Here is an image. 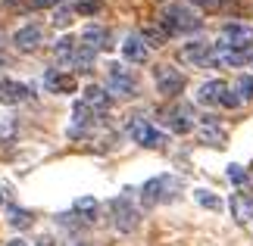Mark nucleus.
<instances>
[{
    "label": "nucleus",
    "instance_id": "obj_13",
    "mask_svg": "<svg viewBox=\"0 0 253 246\" xmlns=\"http://www.w3.org/2000/svg\"><path fill=\"white\" fill-rule=\"evenodd\" d=\"M84 103L91 106V109H100V112H106L113 106V94L110 91H103V87H97V84H91L84 91Z\"/></svg>",
    "mask_w": 253,
    "mask_h": 246
},
{
    "label": "nucleus",
    "instance_id": "obj_20",
    "mask_svg": "<svg viewBox=\"0 0 253 246\" xmlns=\"http://www.w3.org/2000/svg\"><path fill=\"white\" fill-rule=\"evenodd\" d=\"M194 200H197L203 209H210V212H222V196L219 193H212V190H194Z\"/></svg>",
    "mask_w": 253,
    "mask_h": 246
},
{
    "label": "nucleus",
    "instance_id": "obj_3",
    "mask_svg": "<svg viewBox=\"0 0 253 246\" xmlns=\"http://www.w3.org/2000/svg\"><path fill=\"white\" fill-rule=\"evenodd\" d=\"M219 47H231V50H250L253 47V28L250 25H238L231 22L222 28L219 35Z\"/></svg>",
    "mask_w": 253,
    "mask_h": 246
},
{
    "label": "nucleus",
    "instance_id": "obj_19",
    "mask_svg": "<svg viewBox=\"0 0 253 246\" xmlns=\"http://www.w3.org/2000/svg\"><path fill=\"white\" fill-rule=\"evenodd\" d=\"M216 50H219V60L228 66H247L250 63V50H231V47H219V44H216Z\"/></svg>",
    "mask_w": 253,
    "mask_h": 246
},
{
    "label": "nucleus",
    "instance_id": "obj_17",
    "mask_svg": "<svg viewBox=\"0 0 253 246\" xmlns=\"http://www.w3.org/2000/svg\"><path fill=\"white\" fill-rule=\"evenodd\" d=\"M32 212L28 209H19V206H9L6 209V224L9 228H16V231H25V228H32Z\"/></svg>",
    "mask_w": 253,
    "mask_h": 246
},
{
    "label": "nucleus",
    "instance_id": "obj_9",
    "mask_svg": "<svg viewBox=\"0 0 253 246\" xmlns=\"http://www.w3.org/2000/svg\"><path fill=\"white\" fill-rule=\"evenodd\" d=\"M225 97H228V84L225 81H207V84H200V91H197V103L219 106V103H225Z\"/></svg>",
    "mask_w": 253,
    "mask_h": 246
},
{
    "label": "nucleus",
    "instance_id": "obj_22",
    "mask_svg": "<svg viewBox=\"0 0 253 246\" xmlns=\"http://www.w3.org/2000/svg\"><path fill=\"white\" fill-rule=\"evenodd\" d=\"M200 141L207 143V146H225V131L222 128H216V125H207V128H200Z\"/></svg>",
    "mask_w": 253,
    "mask_h": 246
},
{
    "label": "nucleus",
    "instance_id": "obj_31",
    "mask_svg": "<svg viewBox=\"0 0 253 246\" xmlns=\"http://www.w3.org/2000/svg\"><path fill=\"white\" fill-rule=\"evenodd\" d=\"M97 3H91V0H84V3H79V13H94Z\"/></svg>",
    "mask_w": 253,
    "mask_h": 246
},
{
    "label": "nucleus",
    "instance_id": "obj_24",
    "mask_svg": "<svg viewBox=\"0 0 253 246\" xmlns=\"http://www.w3.org/2000/svg\"><path fill=\"white\" fill-rule=\"evenodd\" d=\"M91 119H97L91 106H87V103H75V131H79L82 125H87V122H91Z\"/></svg>",
    "mask_w": 253,
    "mask_h": 246
},
{
    "label": "nucleus",
    "instance_id": "obj_4",
    "mask_svg": "<svg viewBox=\"0 0 253 246\" xmlns=\"http://www.w3.org/2000/svg\"><path fill=\"white\" fill-rule=\"evenodd\" d=\"M153 78H157V87H160L163 97H178L184 91V75L172 66H160L157 72H153Z\"/></svg>",
    "mask_w": 253,
    "mask_h": 246
},
{
    "label": "nucleus",
    "instance_id": "obj_2",
    "mask_svg": "<svg viewBox=\"0 0 253 246\" xmlns=\"http://www.w3.org/2000/svg\"><path fill=\"white\" fill-rule=\"evenodd\" d=\"M110 209H113V224H116V231H122V234L138 231V224H141V212L134 209V206L125 200V196L113 200V203H110Z\"/></svg>",
    "mask_w": 253,
    "mask_h": 246
},
{
    "label": "nucleus",
    "instance_id": "obj_35",
    "mask_svg": "<svg viewBox=\"0 0 253 246\" xmlns=\"http://www.w3.org/2000/svg\"><path fill=\"white\" fill-rule=\"evenodd\" d=\"M0 203H3V193H0Z\"/></svg>",
    "mask_w": 253,
    "mask_h": 246
},
{
    "label": "nucleus",
    "instance_id": "obj_16",
    "mask_svg": "<svg viewBox=\"0 0 253 246\" xmlns=\"http://www.w3.org/2000/svg\"><path fill=\"white\" fill-rule=\"evenodd\" d=\"M82 37L87 41V47H94V50H97V47H100V50H106V47H110V32H106L103 25H87Z\"/></svg>",
    "mask_w": 253,
    "mask_h": 246
},
{
    "label": "nucleus",
    "instance_id": "obj_28",
    "mask_svg": "<svg viewBox=\"0 0 253 246\" xmlns=\"http://www.w3.org/2000/svg\"><path fill=\"white\" fill-rule=\"evenodd\" d=\"M228 178H231V184H247L250 181V175L244 172V169H241V165H228Z\"/></svg>",
    "mask_w": 253,
    "mask_h": 246
},
{
    "label": "nucleus",
    "instance_id": "obj_30",
    "mask_svg": "<svg viewBox=\"0 0 253 246\" xmlns=\"http://www.w3.org/2000/svg\"><path fill=\"white\" fill-rule=\"evenodd\" d=\"M63 3V0H28V6H56Z\"/></svg>",
    "mask_w": 253,
    "mask_h": 246
},
{
    "label": "nucleus",
    "instance_id": "obj_15",
    "mask_svg": "<svg viewBox=\"0 0 253 246\" xmlns=\"http://www.w3.org/2000/svg\"><path fill=\"white\" fill-rule=\"evenodd\" d=\"M181 56L188 63H210V44L207 41H188L184 50H181Z\"/></svg>",
    "mask_w": 253,
    "mask_h": 246
},
{
    "label": "nucleus",
    "instance_id": "obj_32",
    "mask_svg": "<svg viewBox=\"0 0 253 246\" xmlns=\"http://www.w3.org/2000/svg\"><path fill=\"white\" fill-rule=\"evenodd\" d=\"M194 3H197V6H216L219 0H194Z\"/></svg>",
    "mask_w": 253,
    "mask_h": 246
},
{
    "label": "nucleus",
    "instance_id": "obj_26",
    "mask_svg": "<svg viewBox=\"0 0 253 246\" xmlns=\"http://www.w3.org/2000/svg\"><path fill=\"white\" fill-rule=\"evenodd\" d=\"M238 97H241V100H253V78L250 75L238 78Z\"/></svg>",
    "mask_w": 253,
    "mask_h": 246
},
{
    "label": "nucleus",
    "instance_id": "obj_7",
    "mask_svg": "<svg viewBox=\"0 0 253 246\" xmlns=\"http://www.w3.org/2000/svg\"><path fill=\"white\" fill-rule=\"evenodd\" d=\"M138 91V81L128 75V69L122 66H110V94H119V97H134Z\"/></svg>",
    "mask_w": 253,
    "mask_h": 246
},
{
    "label": "nucleus",
    "instance_id": "obj_11",
    "mask_svg": "<svg viewBox=\"0 0 253 246\" xmlns=\"http://www.w3.org/2000/svg\"><path fill=\"white\" fill-rule=\"evenodd\" d=\"M44 87L53 94H72L75 91V78L69 72H60V69H50V72L44 75Z\"/></svg>",
    "mask_w": 253,
    "mask_h": 246
},
{
    "label": "nucleus",
    "instance_id": "obj_12",
    "mask_svg": "<svg viewBox=\"0 0 253 246\" xmlns=\"http://www.w3.org/2000/svg\"><path fill=\"white\" fill-rule=\"evenodd\" d=\"M25 97H28V87H25V84L9 81V78H3V81H0V103L13 106V103H22Z\"/></svg>",
    "mask_w": 253,
    "mask_h": 246
},
{
    "label": "nucleus",
    "instance_id": "obj_1",
    "mask_svg": "<svg viewBox=\"0 0 253 246\" xmlns=\"http://www.w3.org/2000/svg\"><path fill=\"white\" fill-rule=\"evenodd\" d=\"M200 28V19L191 6L184 3H169L166 13H163V32L166 35H184V32H194Z\"/></svg>",
    "mask_w": 253,
    "mask_h": 246
},
{
    "label": "nucleus",
    "instance_id": "obj_8",
    "mask_svg": "<svg viewBox=\"0 0 253 246\" xmlns=\"http://www.w3.org/2000/svg\"><path fill=\"white\" fill-rule=\"evenodd\" d=\"M44 41V32H41V25H22L19 32L13 35V44H16V50H22V53H32L38 50Z\"/></svg>",
    "mask_w": 253,
    "mask_h": 246
},
{
    "label": "nucleus",
    "instance_id": "obj_10",
    "mask_svg": "<svg viewBox=\"0 0 253 246\" xmlns=\"http://www.w3.org/2000/svg\"><path fill=\"white\" fill-rule=\"evenodd\" d=\"M122 56L128 63H147V56H150V47H147V41H144L141 35H128L122 41Z\"/></svg>",
    "mask_w": 253,
    "mask_h": 246
},
{
    "label": "nucleus",
    "instance_id": "obj_27",
    "mask_svg": "<svg viewBox=\"0 0 253 246\" xmlns=\"http://www.w3.org/2000/svg\"><path fill=\"white\" fill-rule=\"evenodd\" d=\"M69 22H72V6H60V9H56V13H53V25L66 28Z\"/></svg>",
    "mask_w": 253,
    "mask_h": 246
},
{
    "label": "nucleus",
    "instance_id": "obj_25",
    "mask_svg": "<svg viewBox=\"0 0 253 246\" xmlns=\"http://www.w3.org/2000/svg\"><path fill=\"white\" fill-rule=\"evenodd\" d=\"M13 134H16V122L9 115H0V143H6Z\"/></svg>",
    "mask_w": 253,
    "mask_h": 246
},
{
    "label": "nucleus",
    "instance_id": "obj_34",
    "mask_svg": "<svg viewBox=\"0 0 253 246\" xmlns=\"http://www.w3.org/2000/svg\"><path fill=\"white\" fill-rule=\"evenodd\" d=\"M38 246H53V240H38Z\"/></svg>",
    "mask_w": 253,
    "mask_h": 246
},
{
    "label": "nucleus",
    "instance_id": "obj_33",
    "mask_svg": "<svg viewBox=\"0 0 253 246\" xmlns=\"http://www.w3.org/2000/svg\"><path fill=\"white\" fill-rule=\"evenodd\" d=\"M6 246H28V243H25V240H9Z\"/></svg>",
    "mask_w": 253,
    "mask_h": 246
},
{
    "label": "nucleus",
    "instance_id": "obj_21",
    "mask_svg": "<svg viewBox=\"0 0 253 246\" xmlns=\"http://www.w3.org/2000/svg\"><path fill=\"white\" fill-rule=\"evenodd\" d=\"M75 53H79V44H75L72 35L69 37H60L56 47H53V56H56V60H75Z\"/></svg>",
    "mask_w": 253,
    "mask_h": 246
},
{
    "label": "nucleus",
    "instance_id": "obj_5",
    "mask_svg": "<svg viewBox=\"0 0 253 246\" xmlns=\"http://www.w3.org/2000/svg\"><path fill=\"white\" fill-rule=\"evenodd\" d=\"M131 137H134V143H141V146H163L166 143V134L157 131L150 122H144V119H134L131 122Z\"/></svg>",
    "mask_w": 253,
    "mask_h": 246
},
{
    "label": "nucleus",
    "instance_id": "obj_29",
    "mask_svg": "<svg viewBox=\"0 0 253 246\" xmlns=\"http://www.w3.org/2000/svg\"><path fill=\"white\" fill-rule=\"evenodd\" d=\"M141 37H144V41H150L153 47H160V44H163V37H166V32H160V28H144Z\"/></svg>",
    "mask_w": 253,
    "mask_h": 246
},
{
    "label": "nucleus",
    "instance_id": "obj_18",
    "mask_svg": "<svg viewBox=\"0 0 253 246\" xmlns=\"http://www.w3.org/2000/svg\"><path fill=\"white\" fill-rule=\"evenodd\" d=\"M231 212H235L238 221L253 218V200H250V196H244V193H235V196H231Z\"/></svg>",
    "mask_w": 253,
    "mask_h": 246
},
{
    "label": "nucleus",
    "instance_id": "obj_36",
    "mask_svg": "<svg viewBox=\"0 0 253 246\" xmlns=\"http://www.w3.org/2000/svg\"><path fill=\"white\" fill-rule=\"evenodd\" d=\"M0 41H3V35H0Z\"/></svg>",
    "mask_w": 253,
    "mask_h": 246
},
{
    "label": "nucleus",
    "instance_id": "obj_23",
    "mask_svg": "<svg viewBox=\"0 0 253 246\" xmlns=\"http://www.w3.org/2000/svg\"><path fill=\"white\" fill-rule=\"evenodd\" d=\"M75 212L84 215V218L91 221L97 215V200H94V196H82V200H75Z\"/></svg>",
    "mask_w": 253,
    "mask_h": 246
},
{
    "label": "nucleus",
    "instance_id": "obj_14",
    "mask_svg": "<svg viewBox=\"0 0 253 246\" xmlns=\"http://www.w3.org/2000/svg\"><path fill=\"white\" fill-rule=\"evenodd\" d=\"M188 115H191V109H188V106H181L178 112H169V115H166V125H169V131H175V134H188L191 128H194V122L188 119Z\"/></svg>",
    "mask_w": 253,
    "mask_h": 246
},
{
    "label": "nucleus",
    "instance_id": "obj_6",
    "mask_svg": "<svg viewBox=\"0 0 253 246\" xmlns=\"http://www.w3.org/2000/svg\"><path fill=\"white\" fill-rule=\"evenodd\" d=\"M172 187H178V181L169 178V175H160V178H153L141 187V196H144V203H160V200H169Z\"/></svg>",
    "mask_w": 253,
    "mask_h": 246
}]
</instances>
